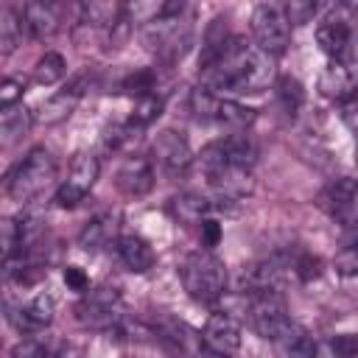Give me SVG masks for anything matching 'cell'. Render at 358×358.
Wrapping results in <instances>:
<instances>
[{
	"label": "cell",
	"instance_id": "12",
	"mask_svg": "<svg viewBox=\"0 0 358 358\" xmlns=\"http://www.w3.org/2000/svg\"><path fill=\"white\" fill-rule=\"evenodd\" d=\"M151 157H154V162H157L165 173H182V171L190 168V162H196L185 131H176V129H162V131L154 137Z\"/></svg>",
	"mask_w": 358,
	"mask_h": 358
},
{
	"label": "cell",
	"instance_id": "3",
	"mask_svg": "<svg viewBox=\"0 0 358 358\" xmlns=\"http://www.w3.org/2000/svg\"><path fill=\"white\" fill-rule=\"evenodd\" d=\"M53 179H56V159L48 148L36 145L6 176V193L20 204H31V199H36Z\"/></svg>",
	"mask_w": 358,
	"mask_h": 358
},
{
	"label": "cell",
	"instance_id": "15",
	"mask_svg": "<svg viewBox=\"0 0 358 358\" xmlns=\"http://www.w3.org/2000/svg\"><path fill=\"white\" fill-rule=\"evenodd\" d=\"M56 316V299L48 294V291H39L36 296H31L25 305H20L11 319L14 324L22 330V333H39L45 330Z\"/></svg>",
	"mask_w": 358,
	"mask_h": 358
},
{
	"label": "cell",
	"instance_id": "30",
	"mask_svg": "<svg viewBox=\"0 0 358 358\" xmlns=\"http://www.w3.org/2000/svg\"><path fill=\"white\" fill-rule=\"evenodd\" d=\"M333 266L341 277H358V235H352L338 249V255L333 257Z\"/></svg>",
	"mask_w": 358,
	"mask_h": 358
},
{
	"label": "cell",
	"instance_id": "8",
	"mask_svg": "<svg viewBox=\"0 0 358 358\" xmlns=\"http://www.w3.org/2000/svg\"><path fill=\"white\" fill-rule=\"evenodd\" d=\"M316 204L322 213H327L336 224L355 229L358 227V179L350 176H338L333 182H327L319 196Z\"/></svg>",
	"mask_w": 358,
	"mask_h": 358
},
{
	"label": "cell",
	"instance_id": "9",
	"mask_svg": "<svg viewBox=\"0 0 358 358\" xmlns=\"http://www.w3.org/2000/svg\"><path fill=\"white\" fill-rule=\"evenodd\" d=\"M98 173H101V165H98V157L95 154H76L73 162H70V176L56 187V196H53V204L62 207V210H73L78 207L87 193L92 190V185L98 182Z\"/></svg>",
	"mask_w": 358,
	"mask_h": 358
},
{
	"label": "cell",
	"instance_id": "22",
	"mask_svg": "<svg viewBox=\"0 0 358 358\" xmlns=\"http://www.w3.org/2000/svg\"><path fill=\"white\" fill-rule=\"evenodd\" d=\"M255 109L235 101V98H221L218 95V103H215V120L213 123H221V126H229L235 131H246L252 123H255Z\"/></svg>",
	"mask_w": 358,
	"mask_h": 358
},
{
	"label": "cell",
	"instance_id": "19",
	"mask_svg": "<svg viewBox=\"0 0 358 358\" xmlns=\"http://www.w3.org/2000/svg\"><path fill=\"white\" fill-rule=\"evenodd\" d=\"M112 241L117 243V215L115 213H98L92 215L84 229L78 232V246L84 252H98L103 246H112Z\"/></svg>",
	"mask_w": 358,
	"mask_h": 358
},
{
	"label": "cell",
	"instance_id": "38",
	"mask_svg": "<svg viewBox=\"0 0 358 358\" xmlns=\"http://www.w3.org/2000/svg\"><path fill=\"white\" fill-rule=\"evenodd\" d=\"M201 358H232V355H218V352H210V350H201Z\"/></svg>",
	"mask_w": 358,
	"mask_h": 358
},
{
	"label": "cell",
	"instance_id": "23",
	"mask_svg": "<svg viewBox=\"0 0 358 358\" xmlns=\"http://www.w3.org/2000/svg\"><path fill=\"white\" fill-rule=\"evenodd\" d=\"M218 143H221V148H224V154H227V159L232 165H241V168H249V171L255 168V162H257V145H255V140L246 131H232V134L221 137Z\"/></svg>",
	"mask_w": 358,
	"mask_h": 358
},
{
	"label": "cell",
	"instance_id": "34",
	"mask_svg": "<svg viewBox=\"0 0 358 358\" xmlns=\"http://www.w3.org/2000/svg\"><path fill=\"white\" fill-rule=\"evenodd\" d=\"M22 92H25V84H22V81L6 78V81L0 84V106H3V109L17 106V103L22 101Z\"/></svg>",
	"mask_w": 358,
	"mask_h": 358
},
{
	"label": "cell",
	"instance_id": "4",
	"mask_svg": "<svg viewBox=\"0 0 358 358\" xmlns=\"http://www.w3.org/2000/svg\"><path fill=\"white\" fill-rule=\"evenodd\" d=\"M355 17L347 6H333L322 14L319 25H316V42L322 48V53L330 62H352L358 59L355 53V28H352Z\"/></svg>",
	"mask_w": 358,
	"mask_h": 358
},
{
	"label": "cell",
	"instance_id": "39",
	"mask_svg": "<svg viewBox=\"0 0 358 358\" xmlns=\"http://www.w3.org/2000/svg\"><path fill=\"white\" fill-rule=\"evenodd\" d=\"M355 165H358V143H355Z\"/></svg>",
	"mask_w": 358,
	"mask_h": 358
},
{
	"label": "cell",
	"instance_id": "18",
	"mask_svg": "<svg viewBox=\"0 0 358 358\" xmlns=\"http://www.w3.org/2000/svg\"><path fill=\"white\" fill-rule=\"evenodd\" d=\"M81 92H84V90H81V84L76 81V84H70V87H64V90H59V92H53L50 98H45V101L36 106V112H34L36 123L50 126V123H62L64 117H70V112L76 109Z\"/></svg>",
	"mask_w": 358,
	"mask_h": 358
},
{
	"label": "cell",
	"instance_id": "2",
	"mask_svg": "<svg viewBox=\"0 0 358 358\" xmlns=\"http://www.w3.org/2000/svg\"><path fill=\"white\" fill-rule=\"evenodd\" d=\"M179 277H182V285H185L187 296L196 299V302H204V305L218 302L227 291V266L210 249L190 252L182 260Z\"/></svg>",
	"mask_w": 358,
	"mask_h": 358
},
{
	"label": "cell",
	"instance_id": "16",
	"mask_svg": "<svg viewBox=\"0 0 358 358\" xmlns=\"http://www.w3.org/2000/svg\"><path fill=\"white\" fill-rule=\"evenodd\" d=\"M14 11L20 17L22 31L34 39H45L59 31V8L53 3H22Z\"/></svg>",
	"mask_w": 358,
	"mask_h": 358
},
{
	"label": "cell",
	"instance_id": "28",
	"mask_svg": "<svg viewBox=\"0 0 358 358\" xmlns=\"http://www.w3.org/2000/svg\"><path fill=\"white\" fill-rule=\"evenodd\" d=\"M22 42V25L14 8H6L0 14V45H3V56H8L17 45Z\"/></svg>",
	"mask_w": 358,
	"mask_h": 358
},
{
	"label": "cell",
	"instance_id": "35",
	"mask_svg": "<svg viewBox=\"0 0 358 358\" xmlns=\"http://www.w3.org/2000/svg\"><path fill=\"white\" fill-rule=\"evenodd\" d=\"M11 358H53V352H50L42 341L25 338V341H20V344L11 350Z\"/></svg>",
	"mask_w": 358,
	"mask_h": 358
},
{
	"label": "cell",
	"instance_id": "31",
	"mask_svg": "<svg viewBox=\"0 0 358 358\" xmlns=\"http://www.w3.org/2000/svg\"><path fill=\"white\" fill-rule=\"evenodd\" d=\"M291 268H294V274H296L302 282H310V280H316V277L322 274V260H319L316 255H310V252H302L299 257L291 260Z\"/></svg>",
	"mask_w": 358,
	"mask_h": 358
},
{
	"label": "cell",
	"instance_id": "1",
	"mask_svg": "<svg viewBox=\"0 0 358 358\" xmlns=\"http://www.w3.org/2000/svg\"><path fill=\"white\" fill-rule=\"evenodd\" d=\"M199 78L215 95H252L274 81V56L241 36H210L199 59Z\"/></svg>",
	"mask_w": 358,
	"mask_h": 358
},
{
	"label": "cell",
	"instance_id": "17",
	"mask_svg": "<svg viewBox=\"0 0 358 358\" xmlns=\"http://www.w3.org/2000/svg\"><path fill=\"white\" fill-rule=\"evenodd\" d=\"M115 252L120 257V263L131 271V274H145L154 268L157 263V255L151 249L148 241H143L140 235H120L117 243H115Z\"/></svg>",
	"mask_w": 358,
	"mask_h": 358
},
{
	"label": "cell",
	"instance_id": "5",
	"mask_svg": "<svg viewBox=\"0 0 358 358\" xmlns=\"http://www.w3.org/2000/svg\"><path fill=\"white\" fill-rule=\"evenodd\" d=\"M185 14V11H182ZM182 14H168L159 20H151L143 25V42L151 53H157V59L162 62H176L187 53L190 42H193V25L182 20Z\"/></svg>",
	"mask_w": 358,
	"mask_h": 358
},
{
	"label": "cell",
	"instance_id": "29",
	"mask_svg": "<svg viewBox=\"0 0 358 358\" xmlns=\"http://www.w3.org/2000/svg\"><path fill=\"white\" fill-rule=\"evenodd\" d=\"M120 90L129 92V95H137V98L154 95V90H157V70L145 67V70H137V73L126 76L123 84H120Z\"/></svg>",
	"mask_w": 358,
	"mask_h": 358
},
{
	"label": "cell",
	"instance_id": "7",
	"mask_svg": "<svg viewBox=\"0 0 358 358\" xmlns=\"http://www.w3.org/2000/svg\"><path fill=\"white\" fill-rule=\"evenodd\" d=\"M255 45L268 56H280L291 42V20L282 3H257L252 11Z\"/></svg>",
	"mask_w": 358,
	"mask_h": 358
},
{
	"label": "cell",
	"instance_id": "6",
	"mask_svg": "<svg viewBox=\"0 0 358 358\" xmlns=\"http://www.w3.org/2000/svg\"><path fill=\"white\" fill-rule=\"evenodd\" d=\"M246 316H249L252 330L260 338L271 341V344L291 327V313H288L282 291H252V294H246Z\"/></svg>",
	"mask_w": 358,
	"mask_h": 358
},
{
	"label": "cell",
	"instance_id": "20",
	"mask_svg": "<svg viewBox=\"0 0 358 358\" xmlns=\"http://www.w3.org/2000/svg\"><path fill=\"white\" fill-rule=\"evenodd\" d=\"M168 210L179 224L193 227V224H201L204 218H210L215 204H213V199H207L201 193H179L168 201Z\"/></svg>",
	"mask_w": 358,
	"mask_h": 358
},
{
	"label": "cell",
	"instance_id": "10",
	"mask_svg": "<svg viewBox=\"0 0 358 358\" xmlns=\"http://www.w3.org/2000/svg\"><path fill=\"white\" fill-rule=\"evenodd\" d=\"M76 319L84 327H95V330H112L120 324V294L109 285L101 288H90L84 294V299L76 305Z\"/></svg>",
	"mask_w": 358,
	"mask_h": 358
},
{
	"label": "cell",
	"instance_id": "25",
	"mask_svg": "<svg viewBox=\"0 0 358 358\" xmlns=\"http://www.w3.org/2000/svg\"><path fill=\"white\" fill-rule=\"evenodd\" d=\"M274 90H277V103H280V109H282L288 117H294V115L302 109V103H305V87H302L294 76H282V78H277Z\"/></svg>",
	"mask_w": 358,
	"mask_h": 358
},
{
	"label": "cell",
	"instance_id": "11",
	"mask_svg": "<svg viewBox=\"0 0 358 358\" xmlns=\"http://www.w3.org/2000/svg\"><path fill=\"white\" fill-rule=\"evenodd\" d=\"M243 333H241V322L235 313L229 310H215L210 313V319L204 322L201 330V347L218 355H235L241 350Z\"/></svg>",
	"mask_w": 358,
	"mask_h": 358
},
{
	"label": "cell",
	"instance_id": "26",
	"mask_svg": "<svg viewBox=\"0 0 358 358\" xmlns=\"http://www.w3.org/2000/svg\"><path fill=\"white\" fill-rule=\"evenodd\" d=\"M64 73H67V64H64V59H62V53H45L39 62H36V67H34V84H39V87H53V84H59L62 78H64Z\"/></svg>",
	"mask_w": 358,
	"mask_h": 358
},
{
	"label": "cell",
	"instance_id": "32",
	"mask_svg": "<svg viewBox=\"0 0 358 358\" xmlns=\"http://www.w3.org/2000/svg\"><path fill=\"white\" fill-rule=\"evenodd\" d=\"M333 358H358V336L355 333H338L330 338Z\"/></svg>",
	"mask_w": 358,
	"mask_h": 358
},
{
	"label": "cell",
	"instance_id": "14",
	"mask_svg": "<svg viewBox=\"0 0 358 358\" xmlns=\"http://www.w3.org/2000/svg\"><path fill=\"white\" fill-rule=\"evenodd\" d=\"M154 162L148 157H126L123 165L117 168V176H115V185L120 193L126 196H145L151 193L154 187Z\"/></svg>",
	"mask_w": 358,
	"mask_h": 358
},
{
	"label": "cell",
	"instance_id": "33",
	"mask_svg": "<svg viewBox=\"0 0 358 358\" xmlns=\"http://www.w3.org/2000/svg\"><path fill=\"white\" fill-rule=\"evenodd\" d=\"M285 6V14L291 20V25H299V22H310L319 11L316 3H302V0H291V3H282Z\"/></svg>",
	"mask_w": 358,
	"mask_h": 358
},
{
	"label": "cell",
	"instance_id": "37",
	"mask_svg": "<svg viewBox=\"0 0 358 358\" xmlns=\"http://www.w3.org/2000/svg\"><path fill=\"white\" fill-rule=\"evenodd\" d=\"M62 277H64V285L70 291H78V294H87L90 291V277H87V271L81 266H64Z\"/></svg>",
	"mask_w": 358,
	"mask_h": 358
},
{
	"label": "cell",
	"instance_id": "13",
	"mask_svg": "<svg viewBox=\"0 0 358 358\" xmlns=\"http://www.w3.org/2000/svg\"><path fill=\"white\" fill-rule=\"evenodd\" d=\"M319 92L327 101H352L358 98V59L352 62H330L319 73Z\"/></svg>",
	"mask_w": 358,
	"mask_h": 358
},
{
	"label": "cell",
	"instance_id": "21",
	"mask_svg": "<svg viewBox=\"0 0 358 358\" xmlns=\"http://www.w3.org/2000/svg\"><path fill=\"white\" fill-rule=\"evenodd\" d=\"M274 344H277V350H280L282 358H319V350H316L313 336L302 324H296V322H291V327Z\"/></svg>",
	"mask_w": 358,
	"mask_h": 358
},
{
	"label": "cell",
	"instance_id": "36",
	"mask_svg": "<svg viewBox=\"0 0 358 358\" xmlns=\"http://www.w3.org/2000/svg\"><path fill=\"white\" fill-rule=\"evenodd\" d=\"M199 235H201V246L213 252V249L221 243V235H224V229H221V224H218L215 218H204V221L199 224Z\"/></svg>",
	"mask_w": 358,
	"mask_h": 358
},
{
	"label": "cell",
	"instance_id": "27",
	"mask_svg": "<svg viewBox=\"0 0 358 358\" xmlns=\"http://www.w3.org/2000/svg\"><path fill=\"white\" fill-rule=\"evenodd\" d=\"M162 106H165V101L154 92V95H143V98H137L134 101V109H131V115H129V123L134 126V129H148L159 115H162Z\"/></svg>",
	"mask_w": 358,
	"mask_h": 358
},
{
	"label": "cell",
	"instance_id": "24",
	"mask_svg": "<svg viewBox=\"0 0 358 358\" xmlns=\"http://www.w3.org/2000/svg\"><path fill=\"white\" fill-rule=\"evenodd\" d=\"M34 112L31 109H25L22 103H17V106H11V109H3V115H0V134H3V145H11V143H17L20 137H25L28 131H31V126H34Z\"/></svg>",
	"mask_w": 358,
	"mask_h": 358
}]
</instances>
